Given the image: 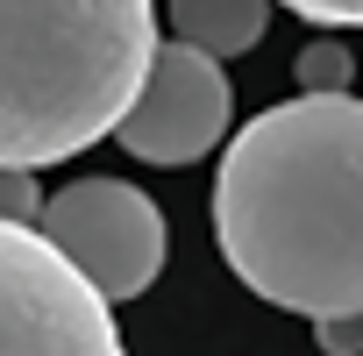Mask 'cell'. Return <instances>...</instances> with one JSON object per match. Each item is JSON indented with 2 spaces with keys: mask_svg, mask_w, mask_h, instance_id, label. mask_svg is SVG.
Returning <instances> with one entry per match:
<instances>
[{
  "mask_svg": "<svg viewBox=\"0 0 363 356\" xmlns=\"http://www.w3.org/2000/svg\"><path fill=\"white\" fill-rule=\"evenodd\" d=\"M278 0H171V29L178 43H193L207 57H242L264 43Z\"/></svg>",
  "mask_w": 363,
  "mask_h": 356,
  "instance_id": "6",
  "label": "cell"
},
{
  "mask_svg": "<svg viewBox=\"0 0 363 356\" xmlns=\"http://www.w3.org/2000/svg\"><path fill=\"white\" fill-rule=\"evenodd\" d=\"M0 356H128L114 299L22 221H0Z\"/></svg>",
  "mask_w": 363,
  "mask_h": 356,
  "instance_id": "3",
  "label": "cell"
},
{
  "mask_svg": "<svg viewBox=\"0 0 363 356\" xmlns=\"http://www.w3.org/2000/svg\"><path fill=\"white\" fill-rule=\"evenodd\" d=\"M228 271L306 321L363 313V100L299 93L264 107L214 178Z\"/></svg>",
  "mask_w": 363,
  "mask_h": 356,
  "instance_id": "1",
  "label": "cell"
},
{
  "mask_svg": "<svg viewBox=\"0 0 363 356\" xmlns=\"http://www.w3.org/2000/svg\"><path fill=\"white\" fill-rule=\"evenodd\" d=\"M292 72H299V86H306V93H342V86H349V72H356V65H349V50H342V43H335V36H328V43H306V50H299V65H292Z\"/></svg>",
  "mask_w": 363,
  "mask_h": 356,
  "instance_id": "7",
  "label": "cell"
},
{
  "mask_svg": "<svg viewBox=\"0 0 363 356\" xmlns=\"http://www.w3.org/2000/svg\"><path fill=\"white\" fill-rule=\"evenodd\" d=\"M43 186H36V171H15V164H0V221H22V228H36L43 221Z\"/></svg>",
  "mask_w": 363,
  "mask_h": 356,
  "instance_id": "8",
  "label": "cell"
},
{
  "mask_svg": "<svg viewBox=\"0 0 363 356\" xmlns=\"http://www.w3.org/2000/svg\"><path fill=\"white\" fill-rule=\"evenodd\" d=\"M235 93L221 57L193 50V43H157V65L135 93V107L121 114L114 143L143 164H200L221 135H228Z\"/></svg>",
  "mask_w": 363,
  "mask_h": 356,
  "instance_id": "5",
  "label": "cell"
},
{
  "mask_svg": "<svg viewBox=\"0 0 363 356\" xmlns=\"http://www.w3.org/2000/svg\"><path fill=\"white\" fill-rule=\"evenodd\" d=\"M313 342L328 356H363V313H335V321H313Z\"/></svg>",
  "mask_w": 363,
  "mask_h": 356,
  "instance_id": "10",
  "label": "cell"
},
{
  "mask_svg": "<svg viewBox=\"0 0 363 356\" xmlns=\"http://www.w3.org/2000/svg\"><path fill=\"white\" fill-rule=\"evenodd\" d=\"M157 65V0H0V164L43 171L121 128Z\"/></svg>",
  "mask_w": 363,
  "mask_h": 356,
  "instance_id": "2",
  "label": "cell"
},
{
  "mask_svg": "<svg viewBox=\"0 0 363 356\" xmlns=\"http://www.w3.org/2000/svg\"><path fill=\"white\" fill-rule=\"evenodd\" d=\"M313 29H363V0H278Z\"/></svg>",
  "mask_w": 363,
  "mask_h": 356,
  "instance_id": "9",
  "label": "cell"
},
{
  "mask_svg": "<svg viewBox=\"0 0 363 356\" xmlns=\"http://www.w3.org/2000/svg\"><path fill=\"white\" fill-rule=\"evenodd\" d=\"M36 228H43L114 306L135 299V292H150L157 271H164V250H171L157 200H150L143 186H128V178H79V186L50 193V207H43Z\"/></svg>",
  "mask_w": 363,
  "mask_h": 356,
  "instance_id": "4",
  "label": "cell"
}]
</instances>
